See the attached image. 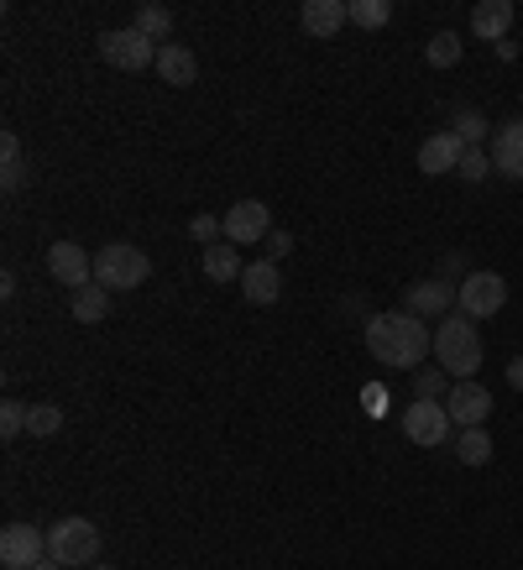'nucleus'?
Wrapping results in <instances>:
<instances>
[{
    "mask_svg": "<svg viewBox=\"0 0 523 570\" xmlns=\"http://www.w3.org/2000/svg\"><path fill=\"white\" fill-rule=\"evenodd\" d=\"M366 351H372V362H383L387 372H414V366L435 351V335L424 330L418 314L383 309L366 320Z\"/></svg>",
    "mask_w": 523,
    "mask_h": 570,
    "instance_id": "nucleus-1",
    "label": "nucleus"
},
{
    "mask_svg": "<svg viewBox=\"0 0 523 570\" xmlns=\"http://www.w3.org/2000/svg\"><path fill=\"white\" fill-rule=\"evenodd\" d=\"M435 362L451 382L476 377V366H482V335H476V320H466V314H445V320H440Z\"/></svg>",
    "mask_w": 523,
    "mask_h": 570,
    "instance_id": "nucleus-2",
    "label": "nucleus"
},
{
    "mask_svg": "<svg viewBox=\"0 0 523 570\" xmlns=\"http://www.w3.org/2000/svg\"><path fill=\"white\" fill-rule=\"evenodd\" d=\"M152 277V257L141 246H126V242H110L95 252V283L110 288V294H131Z\"/></svg>",
    "mask_w": 523,
    "mask_h": 570,
    "instance_id": "nucleus-3",
    "label": "nucleus"
},
{
    "mask_svg": "<svg viewBox=\"0 0 523 570\" xmlns=\"http://www.w3.org/2000/svg\"><path fill=\"white\" fill-rule=\"evenodd\" d=\"M48 560H58V566H100V529L89 519H58L48 529Z\"/></svg>",
    "mask_w": 523,
    "mask_h": 570,
    "instance_id": "nucleus-4",
    "label": "nucleus"
},
{
    "mask_svg": "<svg viewBox=\"0 0 523 570\" xmlns=\"http://www.w3.org/2000/svg\"><path fill=\"white\" fill-rule=\"evenodd\" d=\"M100 58L121 73H147L157 69V42L137 27H110V32H100Z\"/></svg>",
    "mask_w": 523,
    "mask_h": 570,
    "instance_id": "nucleus-5",
    "label": "nucleus"
},
{
    "mask_svg": "<svg viewBox=\"0 0 523 570\" xmlns=\"http://www.w3.org/2000/svg\"><path fill=\"white\" fill-rule=\"evenodd\" d=\"M503 304H507V277L503 273H466L461 277L455 309L466 314V320H492Z\"/></svg>",
    "mask_w": 523,
    "mask_h": 570,
    "instance_id": "nucleus-6",
    "label": "nucleus"
},
{
    "mask_svg": "<svg viewBox=\"0 0 523 570\" xmlns=\"http://www.w3.org/2000/svg\"><path fill=\"white\" fill-rule=\"evenodd\" d=\"M48 560V534L32 523H6L0 529V566L6 570H37Z\"/></svg>",
    "mask_w": 523,
    "mask_h": 570,
    "instance_id": "nucleus-7",
    "label": "nucleus"
},
{
    "mask_svg": "<svg viewBox=\"0 0 523 570\" xmlns=\"http://www.w3.org/2000/svg\"><path fill=\"white\" fill-rule=\"evenodd\" d=\"M220 225H226V242L230 246L267 242V236H273V209L262 205V199H236V205L220 215Z\"/></svg>",
    "mask_w": 523,
    "mask_h": 570,
    "instance_id": "nucleus-8",
    "label": "nucleus"
},
{
    "mask_svg": "<svg viewBox=\"0 0 523 570\" xmlns=\"http://www.w3.org/2000/svg\"><path fill=\"white\" fill-rule=\"evenodd\" d=\"M445 414H451L455 430H482L492 419V393L482 382H451V393H445Z\"/></svg>",
    "mask_w": 523,
    "mask_h": 570,
    "instance_id": "nucleus-9",
    "label": "nucleus"
},
{
    "mask_svg": "<svg viewBox=\"0 0 523 570\" xmlns=\"http://www.w3.org/2000/svg\"><path fill=\"white\" fill-rule=\"evenodd\" d=\"M451 430H455L451 414H445V403H435V397H418V403H408V414H403V434L414 445H445Z\"/></svg>",
    "mask_w": 523,
    "mask_h": 570,
    "instance_id": "nucleus-10",
    "label": "nucleus"
},
{
    "mask_svg": "<svg viewBox=\"0 0 523 570\" xmlns=\"http://www.w3.org/2000/svg\"><path fill=\"white\" fill-rule=\"evenodd\" d=\"M48 273L58 277L69 294H79V288L95 283V257H89L79 242H52L48 246Z\"/></svg>",
    "mask_w": 523,
    "mask_h": 570,
    "instance_id": "nucleus-11",
    "label": "nucleus"
},
{
    "mask_svg": "<svg viewBox=\"0 0 523 570\" xmlns=\"http://www.w3.org/2000/svg\"><path fill=\"white\" fill-rule=\"evenodd\" d=\"M455 294H461V288H451V277H424V283H414V288L403 294V304H408V314H418V320H445V314L455 309Z\"/></svg>",
    "mask_w": 523,
    "mask_h": 570,
    "instance_id": "nucleus-12",
    "label": "nucleus"
},
{
    "mask_svg": "<svg viewBox=\"0 0 523 570\" xmlns=\"http://www.w3.org/2000/svg\"><path fill=\"white\" fill-rule=\"evenodd\" d=\"M487 157H492V168H497L503 178H523V116L519 121H503L497 131H492Z\"/></svg>",
    "mask_w": 523,
    "mask_h": 570,
    "instance_id": "nucleus-13",
    "label": "nucleus"
},
{
    "mask_svg": "<svg viewBox=\"0 0 523 570\" xmlns=\"http://www.w3.org/2000/svg\"><path fill=\"white\" fill-rule=\"evenodd\" d=\"M241 298L246 304H278L283 298V277H278V262H246L241 273Z\"/></svg>",
    "mask_w": 523,
    "mask_h": 570,
    "instance_id": "nucleus-14",
    "label": "nucleus"
},
{
    "mask_svg": "<svg viewBox=\"0 0 523 570\" xmlns=\"http://www.w3.org/2000/svg\"><path fill=\"white\" fill-rule=\"evenodd\" d=\"M461 157H466L461 137L455 131H435V137L418 147V174H451V168H461Z\"/></svg>",
    "mask_w": 523,
    "mask_h": 570,
    "instance_id": "nucleus-15",
    "label": "nucleus"
},
{
    "mask_svg": "<svg viewBox=\"0 0 523 570\" xmlns=\"http://www.w3.org/2000/svg\"><path fill=\"white\" fill-rule=\"evenodd\" d=\"M298 21H304V32L309 37H335L351 21V6L346 0H304Z\"/></svg>",
    "mask_w": 523,
    "mask_h": 570,
    "instance_id": "nucleus-16",
    "label": "nucleus"
},
{
    "mask_svg": "<svg viewBox=\"0 0 523 570\" xmlns=\"http://www.w3.org/2000/svg\"><path fill=\"white\" fill-rule=\"evenodd\" d=\"M507 27H513V0H482L471 6V32L482 42H507Z\"/></svg>",
    "mask_w": 523,
    "mask_h": 570,
    "instance_id": "nucleus-17",
    "label": "nucleus"
},
{
    "mask_svg": "<svg viewBox=\"0 0 523 570\" xmlns=\"http://www.w3.org/2000/svg\"><path fill=\"white\" fill-rule=\"evenodd\" d=\"M157 79L162 85H194L199 79V58H194L189 48H178V42H168V48H157Z\"/></svg>",
    "mask_w": 523,
    "mask_h": 570,
    "instance_id": "nucleus-18",
    "label": "nucleus"
},
{
    "mask_svg": "<svg viewBox=\"0 0 523 570\" xmlns=\"http://www.w3.org/2000/svg\"><path fill=\"white\" fill-rule=\"evenodd\" d=\"M241 246H230V242H215L205 246V277L209 283H241Z\"/></svg>",
    "mask_w": 523,
    "mask_h": 570,
    "instance_id": "nucleus-19",
    "label": "nucleus"
},
{
    "mask_svg": "<svg viewBox=\"0 0 523 570\" xmlns=\"http://www.w3.org/2000/svg\"><path fill=\"white\" fill-rule=\"evenodd\" d=\"M105 309H110V288H100V283H89V288L73 294V320L79 325H100Z\"/></svg>",
    "mask_w": 523,
    "mask_h": 570,
    "instance_id": "nucleus-20",
    "label": "nucleus"
},
{
    "mask_svg": "<svg viewBox=\"0 0 523 570\" xmlns=\"http://www.w3.org/2000/svg\"><path fill=\"white\" fill-rule=\"evenodd\" d=\"M455 137H461V147H487L492 141V126L482 110H455V126H451Z\"/></svg>",
    "mask_w": 523,
    "mask_h": 570,
    "instance_id": "nucleus-21",
    "label": "nucleus"
},
{
    "mask_svg": "<svg viewBox=\"0 0 523 570\" xmlns=\"http://www.w3.org/2000/svg\"><path fill=\"white\" fill-rule=\"evenodd\" d=\"M455 455H461L466 466H487L492 461V434L487 430H461L455 434Z\"/></svg>",
    "mask_w": 523,
    "mask_h": 570,
    "instance_id": "nucleus-22",
    "label": "nucleus"
},
{
    "mask_svg": "<svg viewBox=\"0 0 523 570\" xmlns=\"http://www.w3.org/2000/svg\"><path fill=\"white\" fill-rule=\"evenodd\" d=\"M58 430H63V409L58 403H27V434L32 440H48Z\"/></svg>",
    "mask_w": 523,
    "mask_h": 570,
    "instance_id": "nucleus-23",
    "label": "nucleus"
},
{
    "mask_svg": "<svg viewBox=\"0 0 523 570\" xmlns=\"http://www.w3.org/2000/svg\"><path fill=\"white\" fill-rule=\"evenodd\" d=\"M137 32H147L157 48H168V32H174V11H168V6H141V11H137Z\"/></svg>",
    "mask_w": 523,
    "mask_h": 570,
    "instance_id": "nucleus-24",
    "label": "nucleus"
},
{
    "mask_svg": "<svg viewBox=\"0 0 523 570\" xmlns=\"http://www.w3.org/2000/svg\"><path fill=\"white\" fill-rule=\"evenodd\" d=\"M346 6H351V21L366 27V32H383L387 21H393V6H387V0H346Z\"/></svg>",
    "mask_w": 523,
    "mask_h": 570,
    "instance_id": "nucleus-25",
    "label": "nucleus"
},
{
    "mask_svg": "<svg viewBox=\"0 0 523 570\" xmlns=\"http://www.w3.org/2000/svg\"><path fill=\"white\" fill-rule=\"evenodd\" d=\"M424 58H430V69H455V63H461V37L435 32L430 37V48H424Z\"/></svg>",
    "mask_w": 523,
    "mask_h": 570,
    "instance_id": "nucleus-26",
    "label": "nucleus"
},
{
    "mask_svg": "<svg viewBox=\"0 0 523 570\" xmlns=\"http://www.w3.org/2000/svg\"><path fill=\"white\" fill-rule=\"evenodd\" d=\"M17 434H27V403H21V397H6V403H0V440H17Z\"/></svg>",
    "mask_w": 523,
    "mask_h": 570,
    "instance_id": "nucleus-27",
    "label": "nucleus"
},
{
    "mask_svg": "<svg viewBox=\"0 0 523 570\" xmlns=\"http://www.w3.org/2000/svg\"><path fill=\"white\" fill-rule=\"evenodd\" d=\"M455 174L466 178V184H482V178L492 174V157H487V147H466V157H461V168Z\"/></svg>",
    "mask_w": 523,
    "mask_h": 570,
    "instance_id": "nucleus-28",
    "label": "nucleus"
},
{
    "mask_svg": "<svg viewBox=\"0 0 523 570\" xmlns=\"http://www.w3.org/2000/svg\"><path fill=\"white\" fill-rule=\"evenodd\" d=\"M189 236L199 246H215V236H226V225L215 220V215H194V220H189Z\"/></svg>",
    "mask_w": 523,
    "mask_h": 570,
    "instance_id": "nucleus-29",
    "label": "nucleus"
},
{
    "mask_svg": "<svg viewBox=\"0 0 523 570\" xmlns=\"http://www.w3.org/2000/svg\"><path fill=\"white\" fill-rule=\"evenodd\" d=\"M445 382H451V377H445L440 366H435V372H418V397H440V393H445Z\"/></svg>",
    "mask_w": 523,
    "mask_h": 570,
    "instance_id": "nucleus-30",
    "label": "nucleus"
},
{
    "mask_svg": "<svg viewBox=\"0 0 523 570\" xmlns=\"http://www.w3.org/2000/svg\"><path fill=\"white\" fill-rule=\"evenodd\" d=\"M288 252H294V236H288V230H273V236H267V262L288 257Z\"/></svg>",
    "mask_w": 523,
    "mask_h": 570,
    "instance_id": "nucleus-31",
    "label": "nucleus"
},
{
    "mask_svg": "<svg viewBox=\"0 0 523 570\" xmlns=\"http://www.w3.org/2000/svg\"><path fill=\"white\" fill-rule=\"evenodd\" d=\"M0 163H21V141H17V131H6V137H0Z\"/></svg>",
    "mask_w": 523,
    "mask_h": 570,
    "instance_id": "nucleus-32",
    "label": "nucleus"
},
{
    "mask_svg": "<svg viewBox=\"0 0 523 570\" xmlns=\"http://www.w3.org/2000/svg\"><path fill=\"white\" fill-rule=\"evenodd\" d=\"M21 178H27V168H21V163H6V174H0L6 194H17V189H21Z\"/></svg>",
    "mask_w": 523,
    "mask_h": 570,
    "instance_id": "nucleus-33",
    "label": "nucleus"
},
{
    "mask_svg": "<svg viewBox=\"0 0 523 570\" xmlns=\"http://www.w3.org/2000/svg\"><path fill=\"white\" fill-rule=\"evenodd\" d=\"M362 397H366V409H372V414H383V409H387V403H383V397H387V393H383V387H366V393H362Z\"/></svg>",
    "mask_w": 523,
    "mask_h": 570,
    "instance_id": "nucleus-34",
    "label": "nucleus"
},
{
    "mask_svg": "<svg viewBox=\"0 0 523 570\" xmlns=\"http://www.w3.org/2000/svg\"><path fill=\"white\" fill-rule=\"evenodd\" d=\"M507 387H519V393H523V356H513V362H507Z\"/></svg>",
    "mask_w": 523,
    "mask_h": 570,
    "instance_id": "nucleus-35",
    "label": "nucleus"
},
{
    "mask_svg": "<svg viewBox=\"0 0 523 570\" xmlns=\"http://www.w3.org/2000/svg\"><path fill=\"white\" fill-rule=\"evenodd\" d=\"M37 570H69V566H58V560H42V566H37Z\"/></svg>",
    "mask_w": 523,
    "mask_h": 570,
    "instance_id": "nucleus-36",
    "label": "nucleus"
},
{
    "mask_svg": "<svg viewBox=\"0 0 523 570\" xmlns=\"http://www.w3.org/2000/svg\"><path fill=\"white\" fill-rule=\"evenodd\" d=\"M89 570H116V566H89Z\"/></svg>",
    "mask_w": 523,
    "mask_h": 570,
    "instance_id": "nucleus-37",
    "label": "nucleus"
}]
</instances>
